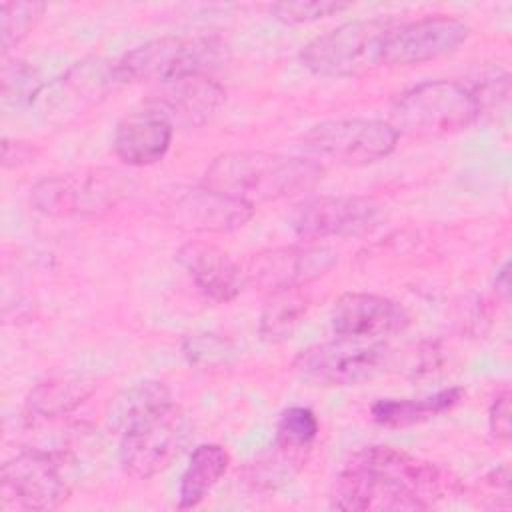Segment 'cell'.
Here are the masks:
<instances>
[{
	"mask_svg": "<svg viewBox=\"0 0 512 512\" xmlns=\"http://www.w3.org/2000/svg\"><path fill=\"white\" fill-rule=\"evenodd\" d=\"M460 490L452 472L392 446H364L342 466L330 506L344 512L428 510Z\"/></svg>",
	"mask_w": 512,
	"mask_h": 512,
	"instance_id": "cell-1",
	"label": "cell"
},
{
	"mask_svg": "<svg viewBox=\"0 0 512 512\" xmlns=\"http://www.w3.org/2000/svg\"><path fill=\"white\" fill-rule=\"evenodd\" d=\"M322 178L318 160L242 150L216 156L204 172V186L254 206L310 192Z\"/></svg>",
	"mask_w": 512,
	"mask_h": 512,
	"instance_id": "cell-2",
	"label": "cell"
},
{
	"mask_svg": "<svg viewBox=\"0 0 512 512\" xmlns=\"http://www.w3.org/2000/svg\"><path fill=\"white\" fill-rule=\"evenodd\" d=\"M226 54V42L214 32H190L148 40L114 62L116 82L170 84L206 74Z\"/></svg>",
	"mask_w": 512,
	"mask_h": 512,
	"instance_id": "cell-3",
	"label": "cell"
},
{
	"mask_svg": "<svg viewBox=\"0 0 512 512\" xmlns=\"http://www.w3.org/2000/svg\"><path fill=\"white\" fill-rule=\"evenodd\" d=\"M482 112L472 88L454 80H428L416 84L392 102L394 130L418 136H450L470 128Z\"/></svg>",
	"mask_w": 512,
	"mask_h": 512,
	"instance_id": "cell-4",
	"label": "cell"
},
{
	"mask_svg": "<svg viewBox=\"0 0 512 512\" xmlns=\"http://www.w3.org/2000/svg\"><path fill=\"white\" fill-rule=\"evenodd\" d=\"M394 18H356L316 36L300 50L304 68L318 76L348 78L384 64V46Z\"/></svg>",
	"mask_w": 512,
	"mask_h": 512,
	"instance_id": "cell-5",
	"label": "cell"
},
{
	"mask_svg": "<svg viewBox=\"0 0 512 512\" xmlns=\"http://www.w3.org/2000/svg\"><path fill=\"white\" fill-rule=\"evenodd\" d=\"M388 360L390 348L378 338L338 336L302 350L292 362V370L310 386L336 388L370 380L384 370Z\"/></svg>",
	"mask_w": 512,
	"mask_h": 512,
	"instance_id": "cell-6",
	"label": "cell"
},
{
	"mask_svg": "<svg viewBox=\"0 0 512 512\" xmlns=\"http://www.w3.org/2000/svg\"><path fill=\"white\" fill-rule=\"evenodd\" d=\"M124 192L126 182L116 170H74L38 180L30 190V206L56 218L92 216L112 208Z\"/></svg>",
	"mask_w": 512,
	"mask_h": 512,
	"instance_id": "cell-7",
	"label": "cell"
},
{
	"mask_svg": "<svg viewBox=\"0 0 512 512\" xmlns=\"http://www.w3.org/2000/svg\"><path fill=\"white\" fill-rule=\"evenodd\" d=\"M186 438L188 420L184 412L170 402L120 434V466L128 476L148 480L172 464Z\"/></svg>",
	"mask_w": 512,
	"mask_h": 512,
	"instance_id": "cell-8",
	"label": "cell"
},
{
	"mask_svg": "<svg viewBox=\"0 0 512 512\" xmlns=\"http://www.w3.org/2000/svg\"><path fill=\"white\" fill-rule=\"evenodd\" d=\"M398 136L394 126L382 120H326L304 134L302 148L318 160L364 166L394 152Z\"/></svg>",
	"mask_w": 512,
	"mask_h": 512,
	"instance_id": "cell-9",
	"label": "cell"
},
{
	"mask_svg": "<svg viewBox=\"0 0 512 512\" xmlns=\"http://www.w3.org/2000/svg\"><path fill=\"white\" fill-rule=\"evenodd\" d=\"M388 218L386 206L366 196H314L294 206L290 226L302 240L362 236Z\"/></svg>",
	"mask_w": 512,
	"mask_h": 512,
	"instance_id": "cell-10",
	"label": "cell"
},
{
	"mask_svg": "<svg viewBox=\"0 0 512 512\" xmlns=\"http://www.w3.org/2000/svg\"><path fill=\"white\" fill-rule=\"evenodd\" d=\"M4 510H54L70 498L60 460L44 450H22L0 474Z\"/></svg>",
	"mask_w": 512,
	"mask_h": 512,
	"instance_id": "cell-11",
	"label": "cell"
},
{
	"mask_svg": "<svg viewBox=\"0 0 512 512\" xmlns=\"http://www.w3.org/2000/svg\"><path fill=\"white\" fill-rule=\"evenodd\" d=\"M338 262V254L328 246L298 244L266 248L246 260V284L264 292H280L304 288L330 272Z\"/></svg>",
	"mask_w": 512,
	"mask_h": 512,
	"instance_id": "cell-12",
	"label": "cell"
},
{
	"mask_svg": "<svg viewBox=\"0 0 512 512\" xmlns=\"http://www.w3.org/2000/svg\"><path fill=\"white\" fill-rule=\"evenodd\" d=\"M470 28L452 16L434 14L396 24L384 46V64L412 66L454 52L466 42Z\"/></svg>",
	"mask_w": 512,
	"mask_h": 512,
	"instance_id": "cell-13",
	"label": "cell"
},
{
	"mask_svg": "<svg viewBox=\"0 0 512 512\" xmlns=\"http://www.w3.org/2000/svg\"><path fill=\"white\" fill-rule=\"evenodd\" d=\"M252 216V204L208 186L186 190L168 206V220L186 232L226 234L242 228Z\"/></svg>",
	"mask_w": 512,
	"mask_h": 512,
	"instance_id": "cell-14",
	"label": "cell"
},
{
	"mask_svg": "<svg viewBox=\"0 0 512 512\" xmlns=\"http://www.w3.org/2000/svg\"><path fill=\"white\" fill-rule=\"evenodd\" d=\"M330 320L336 336L380 338L404 330L410 324V314L386 296L346 292L336 300Z\"/></svg>",
	"mask_w": 512,
	"mask_h": 512,
	"instance_id": "cell-15",
	"label": "cell"
},
{
	"mask_svg": "<svg viewBox=\"0 0 512 512\" xmlns=\"http://www.w3.org/2000/svg\"><path fill=\"white\" fill-rule=\"evenodd\" d=\"M176 260L198 290L214 302H232L246 286L244 268L216 244L190 240L178 248Z\"/></svg>",
	"mask_w": 512,
	"mask_h": 512,
	"instance_id": "cell-16",
	"label": "cell"
},
{
	"mask_svg": "<svg viewBox=\"0 0 512 512\" xmlns=\"http://www.w3.org/2000/svg\"><path fill=\"white\" fill-rule=\"evenodd\" d=\"M224 98L226 90L208 74H200L162 84L148 100V108L160 112L174 128H194L204 124Z\"/></svg>",
	"mask_w": 512,
	"mask_h": 512,
	"instance_id": "cell-17",
	"label": "cell"
},
{
	"mask_svg": "<svg viewBox=\"0 0 512 512\" xmlns=\"http://www.w3.org/2000/svg\"><path fill=\"white\" fill-rule=\"evenodd\" d=\"M172 134L174 126L160 112L146 108L118 122L112 148L128 166H150L166 156Z\"/></svg>",
	"mask_w": 512,
	"mask_h": 512,
	"instance_id": "cell-18",
	"label": "cell"
},
{
	"mask_svg": "<svg viewBox=\"0 0 512 512\" xmlns=\"http://www.w3.org/2000/svg\"><path fill=\"white\" fill-rule=\"evenodd\" d=\"M96 386V380L88 374L68 372L50 376L30 390L26 398V410L28 414L40 418L66 416L84 404L94 394Z\"/></svg>",
	"mask_w": 512,
	"mask_h": 512,
	"instance_id": "cell-19",
	"label": "cell"
},
{
	"mask_svg": "<svg viewBox=\"0 0 512 512\" xmlns=\"http://www.w3.org/2000/svg\"><path fill=\"white\" fill-rule=\"evenodd\" d=\"M312 448L294 446L274 438L272 446L248 462L242 470L244 484L256 492L278 490L304 468Z\"/></svg>",
	"mask_w": 512,
	"mask_h": 512,
	"instance_id": "cell-20",
	"label": "cell"
},
{
	"mask_svg": "<svg viewBox=\"0 0 512 512\" xmlns=\"http://www.w3.org/2000/svg\"><path fill=\"white\" fill-rule=\"evenodd\" d=\"M464 396L458 386L438 390L422 398H382L370 406L372 420L388 428H404L430 420L446 410H452Z\"/></svg>",
	"mask_w": 512,
	"mask_h": 512,
	"instance_id": "cell-21",
	"label": "cell"
},
{
	"mask_svg": "<svg viewBox=\"0 0 512 512\" xmlns=\"http://www.w3.org/2000/svg\"><path fill=\"white\" fill-rule=\"evenodd\" d=\"M230 464V454L222 444H200L190 454L178 488V508L198 506L218 484Z\"/></svg>",
	"mask_w": 512,
	"mask_h": 512,
	"instance_id": "cell-22",
	"label": "cell"
},
{
	"mask_svg": "<svg viewBox=\"0 0 512 512\" xmlns=\"http://www.w3.org/2000/svg\"><path fill=\"white\" fill-rule=\"evenodd\" d=\"M172 402L170 390L160 380L136 382L120 390L106 408V422L110 430L122 434L128 426L142 420L144 416L164 408Z\"/></svg>",
	"mask_w": 512,
	"mask_h": 512,
	"instance_id": "cell-23",
	"label": "cell"
},
{
	"mask_svg": "<svg viewBox=\"0 0 512 512\" xmlns=\"http://www.w3.org/2000/svg\"><path fill=\"white\" fill-rule=\"evenodd\" d=\"M310 298L302 288L272 292L262 308L258 332L266 342H282L292 336L302 318L306 316Z\"/></svg>",
	"mask_w": 512,
	"mask_h": 512,
	"instance_id": "cell-24",
	"label": "cell"
},
{
	"mask_svg": "<svg viewBox=\"0 0 512 512\" xmlns=\"http://www.w3.org/2000/svg\"><path fill=\"white\" fill-rule=\"evenodd\" d=\"M44 10L46 6L42 2H2L0 26L4 54L18 46L34 30Z\"/></svg>",
	"mask_w": 512,
	"mask_h": 512,
	"instance_id": "cell-25",
	"label": "cell"
},
{
	"mask_svg": "<svg viewBox=\"0 0 512 512\" xmlns=\"http://www.w3.org/2000/svg\"><path fill=\"white\" fill-rule=\"evenodd\" d=\"M350 2L336 0H294V2H276L270 6V16L284 24H306L316 22L334 14L348 10Z\"/></svg>",
	"mask_w": 512,
	"mask_h": 512,
	"instance_id": "cell-26",
	"label": "cell"
},
{
	"mask_svg": "<svg viewBox=\"0 0 512 512\" xmlns=\"http://www.w3.org/2000/svg\"><path fill=\"white\" fill-rule=\"evenodd\" d=\"M318 432H320V422L310 408L290 406L280 414V418L276 422L274 438L294 444V446L312 448Z\"/></svg>",
	"mask_w": 512,
	"mask_h": 512,
	"instance_id": "cell-27",
	"label": "cell"
},
{
	"mask_svg": "<svg viewBox=\"0 0 512 512\" xmlns=\"http://www.w3.org/2000/svg\"><path fill=\"white\" fill-rule=\"evenodd\" d=\"M474 498L480 508H510L508 466H498L482 476L474 486Z\"/></svg>",
	"mask_w": 512,
	"mask_h": 512,
	"instance_id": "cell-28",
	"label": "cell"
},
{
	"mask_svg": "<svg viewBox=\"0 0 512 512\" xmlns=\"http://www.w3.org/2000/svg\"><path fill=\"white\" fill-rule=\"evenodd\" d=\"M34 72L20 60L4 62L2 66V96L4 100L14 98L16 102L28 96H36L38 90L32 88Z\"/></svg>",
	"mask_w": 512,
	"mask_h": 512,
	"instance_id": "cell-29",
	"label": "cell"
},
{
	"mask_svg": "<svg viewBox=\"0 0 512 512\" xmlns=\"http://www.w3.org/2000/svg\"><path fill=\"white\" fill-rule=\"evenodd\" d=\"M510 390L502 388L496 392L488 410V428L498 442L510 440Z\"/></svg>",
	"mask_w": 512,
	"mask_h": 512,
	"instance_id": "cell-30",
	"label": "cell"
},
{
	"mask_svg": "<svg viewBox=\"0 0 512 512\" xmlns=\"http://www.w3.org/2000/svg\"><path fill=\"white\" fill-rule=\"evenodd\" d=\"M34 156V148H30L26 142H16V140H2V164L4 168L10 166H20L28 162Z\"/></svg>",
	"mask_w": 512,
	"mask_h": 512,
	"instance_id": "cell-31",
	"label": "cell"
},
{
	"mask_svg": "<svg viewBox=\"0 0 512 512\" xmlns=\"http://www.w3.org/2000/svg\"><path fill=\"white\" fill-rule=\"evenodd\" d=\"M496 288L508 292V262L502 266V270H500V274L496 278Z\"/></svg>",
	"mask_w": 512,
	"mask_h": 512,
	"instance_id": "cell-32",
	"label": "cell"
}]
</instances>
